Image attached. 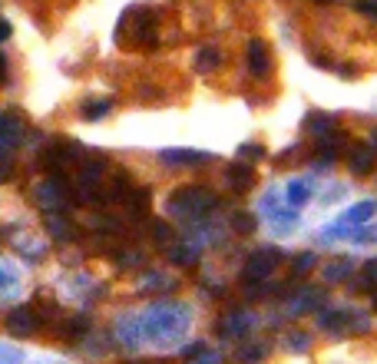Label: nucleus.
I'll use <instances>...</instances> for the list:
<instances>
[{
    "label": "nucleus",
    "instance_id": "1",
    "mask_svg": "<svg viewBox=\"0 0 377 364\" xmlns=\"http://www.w3.org/2000/svg\"><path fill=\"white\" fill-rule=\"evenodd\" d=\"M278 262H282V252H255L245 262V282H265L271 269H278Z\"/></svg>",
    "mask_w": 377,
    "mask_h": 364
},
{
    "label": "nucleus",
    "instance_id": "10",
    "mask_svg": "<svg viewBox=\"0 0 377 364\" xmlns=\"http://www.w3.org/2000/svg\"><path fill=\"white\" fill-rule=\"evenodd\" d=\"M232 229L239 232V235H252V232H255V215L235 212V215H232Z\"/></svg>",
    "mask_w": 377,
    "mask_h": 364
},
{
    "label": "nucleus",
    "instance_id": "2",
    "mask_svg": "<svg viewBox=\"0 0 377 364\" xmlns=\"http://www.w3.org/2000/svg\"><path fill=\"white\" fill-rule=\"evenodd\" d=\"M7 331H10L14 338H30V335L37 331V311L27 305L14 308V311L7 315Z\"/></svg>",
    "mask_w": 377,
    "mask_h": 364
},
{
    "label": "nucleus",
    "instance_id": "16",
    "mask_svg": "<svg viewBox=\"0 0 377 364\" xmlns=\"http://www.w3.org/2000/svg\"><path fill=\"white\" fill-rule=\"evenodd\" d=\"M0 364H20V354L10 348H0Z\"/></svg>",
    "mask_w": 377,
    "mask_h": 364
},
{
    "label": "nucleus",
    "instance_id": "4",
    "mask_svg": "<svg viewBox=\"0 0 377 364\" xmlns=\"http://www.w3.org/2000/svg\"><path fill=\"white\" fill-rule=\"evenodd\" d=\"M63 195H66V192H63V182H60V179L43 182V186H40V192H37V199L47 206V209H57V206H63Z\"/></svg>",
    "mask_w": 377,
    "mask_h": 364
},
{
    "label": "nucleus",
    "instance_id": "15",
    "mask_svg": "<svg viewBox=\"0 0 377 364\" xmlns=\"http://www.w3.org/2000/svg\"><path fill=\"white\" fill-rule=\"evenodd\" d=\"M288 345H291V351H304V348H308V335H302V331H298V335H291V338H288Z\"/></svg>",
    "mask_w": 377,
    "mask_h": 364
},
{
    "label": "nucleus",
    "instance_id": "12",
    "mask_svg": "<svg viewBox=\"0 0 377 364\" xmlns=\"http://www.w3.org/2000/svg\"><path fill=\"white\" fill-rule=\"evenodd\" d=\"M335 159H338V146H321V149H318V162H321V166H331Z\"/></svg>",
    "mask_w": 377,
    "mask_h": 364
},
{
    "label": "nucleus",
    "instance_id": "14",
    "mask_svg": "<svg viewBox=\"0 0 377 364\" xmlns=\"http://www.w3.org/2000/svg\"><path fill=\"white\" fill-rule=\"evenodd\" d=\"M106 110H110V103H93V106H86V110H83V116H86V119H99Z\"/></svg>",
    "mask_w": 377,
    "mask_h": 364
},
{
    "label": "nucleus",
    "instance_id": "17",
    "mask_svg": "<svg viewBox=\"0 0 377 364\" xmlns=\"http://www.w3.org/2000/svg\"><path fill=\"white\" fill-rule=\"evenodd\" d=\"M152 232H156V239H159V242H166V239H169V226H162V222H159Z\"/></svg>",
    "mask_w": 377,
    "mask_h": 364
},
{
    "label": "nucleus",
    "instance_id": "3",
    "mask_svg": "<svg viewBox=\"0 0 377 364\" xmlns=\"http://www.w3.org/2000/svg\"><path fill=\"white\" fill-rule=\"evenodd\" d=\"M248 66H252L255 77H265V73H268V50H265L262 40H252V43H248Z\"/></svg>",
    "mask_w": 377,
    "mask_h": 364
},
{
    "label": "nucleus",
    "instance_id": "20",
    "mask_svg": "<svg viewBox=\"0 0 377 364\" xmlns=\"http://www.w3.org/2000/svg\"><path fill=\"white\" fill-rule=\"evenodd\" d=\"M3 73H7V60H3V53H0V80H3Z\"/></svg>",
    "mask_w": 377,
    "mask_h": 364
},
{
    "label": "nucleus",
    "instance_id": "5",
    "mask_svg": "<svg viewBox=\"0 0 377 364\" xmlns=\"http://www.w3.org/2000/svg\"><path fill=\"white\" fill-rule=\"evenodd\" d=\"M20 139V123L10 116H0V156L7 153L10 146H17Z\"/></svg>",
    "mask_w": 377,
    "mask_h": 364
},
{
    "label": "nucleus",
    "instance_id": "13",
    "mask_svg": "<svg viewBox=\"0 0 377 364\" xmlns=\"http://www.w3.org/2000/svg\"><path fill=\"white\" fill-rule=\"evenodd\" d=\"M311 265H315V255H298V258H295V275H304V271L311 269Z\"/></svg>",
    "mask_w": 377,
    "mask_h": 364
},
{
    "label": "nucleus",
    "instance_id": "8",
    "mask_svg": "<svg viewBox=\"0 0 377 364\" xmlns=\"http://www.w3.org/2000/svg\"><path fill=\"white\" fill-rule=\"evenodd\" d=\"M228 182L235 186V189H248L252 186V166H245V162H235V166H228Z\"/></svg>",
    "mask_w": 377,
    "mask_h": 364
},
{
    "label": "nucleus",
    "instance_id": "6",
    "mask_svg": "<svg viewBox=\"0 0 377 364\" xmlns=\"http://www.w3.org/2000/svg\"><path fill=\"white\" fill-rule=\"evenodd\" d=\"M348 166H351V173H354V175H367L371 169H374V153L361 146V149L351 153V162H348Z\"/></svg>",
    "mask_w": 377,
    "mask_h": 364
},
{
    "label": "nucleus",
    "instance_id": "18",
    "mask_svg": "<svg viewBox=\"0 0 377 364\" xmlns=\"http://www.w3.org/2000/svg\"><path fill=\"white\" fill-rule=\"evenodd\" d=\"M242 156H262V146H242Z\"/></svg>",
    "mask_w": 377,
    "mask_h": 364
},
{
    "label": "nucleus",
    "instance_id": "7",
    "mask_svg": "<svg viewBox=\"0 0 377 364\" xmlns=\"http://www.w3.org/2000/svg\"><path fill=\"white\" fill-rule=\"evenodd\" d=\"M219 66H222L219 50L208 47V50H199V53H195V70H199V73H212V70H219Z\"/></svg>",
    "mask_w": 377,
    "mask_h": 364
},
{
    "label": "nucleus",
    "instance_id": "11",
    "mask_svg": "<svg viewBox=\"0 0 377 364\" xmlns=\"http://www.w3.org/2000/svg\"><path fill=\"white\" fill-rule=\"evenodd\" d=\"M162 159L166 162H172V159H186V162H202V159H208L206 153H186V149H169V153H162Z\"/></svg>",
    "mask_w": 377,
    "mask_h": 364
},
{
    "label": "nucleus",
    "instance_id": "19",
    "mask_svg": "<svg viewBox=\"0 0 377 364\" xmlns=\"http://www.w3.org/2000/svg\"><path fill=\"white\" fill-rule=\"evenodd\" d=\"M10 37V23L7 20H0V40H7Z\"/></svg>",
    "mask_w": 377,
    "mask_h": 364
},
{
    "label": "nucleus",
    "instance_id": "9",
    "mask_svg": "<svg viewBox=\"0 0 377 364\" xmlns=\"http://www.w3.org/2000/svg\"><path fill=\"white\" fill-rule=\"evenodd\" d=\"M126 199H130L132 215H143V212L149 209V189H132Z\"/></svg>",
    "mask_w": 377,
    "mask_h": 364
},
{
    "label": "nucleus",
    "instance_id": "21",
    "mask_svg": "<svg viewBox=\"0 0 377 364\" xmlns=\"http://www.w3.org/2000/svg\"><path fill=\"white\" fill-rule=\"evenodd\" d=\"M374 311H377V298H374Z\"/></svg>",
    "mask_w": 377,
    "mask_h": 364
}]
</instances>
